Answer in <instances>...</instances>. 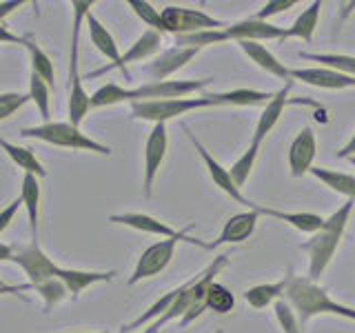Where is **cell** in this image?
<instances>
[{"label": "cell", "mask_w": 355, "mask_h": 333, "mask_svg": "<svg viewBox=\"0 0 355 333\" xmlns=\"http://www.w3.org/2000/svg\"><path fill=\"white\" fill-rule=\"evenodd\" d=\"M284 300L293 307L302 329H306V325L315 316H340V318H347V320L355 322L353 307L340 305L336 300H331L327 289L315 284L313 280H309V278H300V275L288 273V287H286Z\"/></svg>", "instance_id": "1"}, {"label": "cell", "mask_w": 355, "mask_h": 333, "mask_svg": "<svg viewBox=\"0 0 355 333\" xmlns=\"http://www.w3.org/2000/svg\"><path fill=\"white\" fill-rule=\"evenodd\" d=\"M353 207H355V200H347L336 214L324 218L322 229L302 244V249L309 253V280L315 282L320 275H324L327 266L331 264L333 255H336L340 247V240L344 236V229L349 225Z\"/></svg>", "instance_id": "2"}, {"label": "cell", "mask_w": 355, "mask_h": 333, "mask_svg": "<svg viewBox=\"0 0 355 333\" xmlns=\"http://www.w3.org/2000/svg\"><path fill=\"white\" fill-rule=\"evenodd\" d=\"M22 138H33V140H42L53 147H62V149H73V151H94L100 155H111V147L98 142L94 138H89L87 133L80 131V127H73L71 122H42L36 127H25L20 129Z\"/></svg>", "instance_id": "3"}, {"label": "cell", "mask_w": 355, "mask_h": 333, "mask_svg": "<svg viewBox=\"0 0 355 333\" xmlns=\"http://www.w3.org/2000/svg\"><path fill=\"white\" fill-rule=\"evenodd\" d=\"M216 107L211 94H202L198 98H175V100H147V103H131V118L133 120H149L153 125L178 116H184L189 111Z\"/></svg>", "instance_id": "4"}, {"label": "cell", "mask_w": 355, "mask_h": 333, "mask_svg": "<svg viewBox=\"0 0 355 333\" xmlns=\"http://www.w3.org/2000/svg\"><path fill=\"white\" fill-rule=\"evenodd\" d=\"M160 14H162V22H164V31L173 33V36H189V33L227 27L222 20L209 16L207 11H200V9L169 5V7L160 9Z\"/></svg>", "instance_id": "5"}, {"label": "cell", "mask_w": 355, "mask_h": 333, "mask_svg": "<svg viewBox=\"0 0 355 333\" xmlns=\"http://www.w3.org/2000/svg\"><path fill=\"white\" fill-rule=\"evenodd\" d=\"M109 222L129 227V229H136V231H142V233H151V236H160L164 240L173 238V240H180V242L196 244V247H202V249H211L209 242H202V240L189 236V231L193 229V225H189L187 229H173L171 225H166V222H162L158 218L147 216V214H136V211H131V214H114V216H109Z\"/></svg>", "instance_id": "6"}, {"label": "cell", "mask_w": 355, "mask_h": 333, "mask_svg": "<svg viewBox=\"0 0 355 333\" xmlns=\"http://www.w3.org/2000/svg\"><path fill=\"white\" fill-rule=\"evenodd\" d=\"M214 83V78L202 80H162V83H144L129 92V103H147V100H175V98H191L193 94L202 92L205 87Z\"/></svg>", "instance_id": "7"}, {"label": "cell", "mask_w": 355, "mask_h": 333, "mask_svg": "<svg viewBox=\"0 0 355 333\" xmlns=\"http://www.w3.org/2000/svg\"><path fill=\"white\" fill-rule=\"evenodd\" d=\"M178 242H180V240L166 238V240H160V242H155V244H151V247L144 249L140 253L138 262H136V269H133V273L129 278V287L138 284L142 280H147V278H153V275H158L160 271H164L173 260Z\"/></svg>", "instance_id": "8"}, {"label": "cell", "mask_w": 355, "mask_h": 333, "mask_svg": "<svg viewBox=\"0 0 355 333\" xmlns=\"http://www.w3.org/2000/svg\"><path fill=\"white\" fill-rule=\"evenodd\" d=\"M166 149H169V133H166V125L164 122H158L153 125V129L149 131L147 144H144V180H142V191L147 198H151L153 194V182L155 176H158L160 166L164 162Z\"/></svg>", "instance_id": "9"}, {"label": "cell", "mask_w": 355, "mask_h": 333, "mask_svg": "<svg viewBox=\"0 0 355 333\" xmlns=\"http://www.w3.org/2000/svg\"><path fill=\"white\" fill-rule=\"evenodd\" d=\"M11 262H16L22 271L27 273L29 278V284L36 289L40 284H44L47 280H53L55 278V271H58V264H55L47 253H44L40 249V244L38 242H31L29 247L25 249H20L16 255H14V260Z\"/></svg>", "instance_id": "10"}, {"label": "cell", "mask_w": 355, "mask_h": 333, "mask_svg": "<svg viewBox=\"0 0 355 333\" xmlns=\"http://www.w3.org/2000/svg\"><path fill=\"white\" fill-rule=\"evenodd\" d=\"M187 129V127H184ZM187 133H189V140H191V144L196 147V151H198V155L202 158V162H205V166H207V171H209V178H211V182H214L218 189H222L229 198H233L236 200L238 205H244V207H249V209H253V200H249V198H244L242 196V191L236 187V182H233V178H231V173H229V169H225L214 155L209 153V149L205 147L202 142H200L198 138H196V133H191V129H187Z\"/></svg>", "instance_id": "11"}, {"label": "cell", "mask_w": 355, "mask_h": 333, "mask_svg": "<svg viewBox=\"0 0 355 333\" xmlns=\"http://www.w3.org/2000/svg\"><path fill=\"white\" fill-rule=\"evenodd\" d=\"M87 27H89V38H92L94 47H96L100 53H103L107 60H111V65H107V67H103L100 71H96V76H98V74H105V71H109V69H120L122 76H125V80H131V74H129V69H125V65H122V53H120V49H118L116 38L111 36V31H109L94 14H89V16H87Z\"/></svg>", "instance_id": "12"}, {"label": "cell", "mask_w": 355, "mask_h": 333, "mask_svg": "<svg viewBox=\"0 0 355 333\" xmlns=\"http://www.w3.org/2000/svg\"><path fill=\"white\" fill-rule=\"evenodd\" d=\"M200 53V49H189V47H169L162 53H158L155 58L144 67V74L151 78V83H162L169 80V78L191 62L196 56Z\"/></svg>", "instance_id": "13"}, {"label": "cell", "mask_w": 355, "mask_h": 333, "mask_svg": "<svg viewBox=\"0 0 355 333\" xmlns=\"http://www.w3.org/2000/svg\"><path fill=\"white\" fill-rule=\"evenodd\" d=\"M227 38L236 40V42H264V40H286V29L277 27L273 22H264V20H255L247 18L240 22H233V25L225 27Z\"/></svg>", "instance_id": "14"}, {"label": "cell", "mask_w": 355, "mask_h": 333, "mask_svg": "<svg viewBox=\"0 0 355 333\" xmlns=\"http://www.w3.org/2000/svg\"><path fill=\"white\" fill-rule=\"evenodd\" d=\"M315 133L313 129H302L293 138V142L288 144V173L293 178H302L311 169H313V160H315Z\"/></svg>", "instance_id": "15"}, {"label": "cell", "mask_w": 355, "mask_h": 333, "mask_svg": "<svg viewBox=\"0 0 355 333\" xmlns=\"http://www.w3.org/2000/svg\"><path fill=\"white\" fill-rule=\"evenodd\" d=\"M80 56H69V122L73 127H80L85 116L92 111V96L85 92L83 78H80Z\"/></svg>", "instance_id": "16"}, {"label": "cell", "mask_w": 355, "mask_h": 333, "mask_svg": "<svg viewBox=\"0 0 355 333\" xmlns=\"http://www.w3.org/2000/svg\"><path fill=\"white\" fill-rule=\"evenodd\" d=\"M258 218L260 214L255 209H249V211H242V214H236L231 216L222 231L218 233V238L211 244V249H218L220 244H238V242H244L253 236L255 227H258Z\"/></svg>", "instance_id": "17"}, {"label": "cell", "mask_w": 355, "mask_h": 333, "mask_svg": "<svg viewBox=\"0 0 355 333\" xmlns=\"http://www.w3.org/2000/svg\"><path fill=\"white\" fill-rule=\"evenodd\" d=\"M293 80H300L304 85L318 87V89H331V92H340V89L355 87L353 76H344L324 67H306V69H291Z\"/></svg>", "instance_id": "18"}, {"label": "cell", "mask_w": 355, "mask_h": 333, "mask_svg": "<svg viewBox=\"0 0 355 333\" xmlns=\"http://www.w3.org/2000/svg\"><path fill=\"white\" fill-rule=\"evenodd\" d=\"M291 89H293V83H284L280 92H275L273 98L264 105L262 114H260V118H258V125H255L253 140H251V142L260 144V147H262V142H264L266 136H269V133L275 129L277 120H280L282 111H284V107H286V103H288V94H291Z\"/></svg>", "instance_id": "19"}, {"label": "cell", "mask_w": 355, "mask_h": 333, "mask_svg": "<svg viewBox=\"0 0 355 333\" xmlns=\"http://www.w3.org/2000/svg\"><path fill=\"white\" fill-rule=\"evenodd\" d=\"M240 44V49L244 51V56L253 62V65H258L260 69H264L266 74H271L273 78H277V80H284V83H293V78H291V69L277 58V56L271 51V49H266L262 42H238Z\"/></svg>", "instance_id": "20"}, {"label": "cell", "mask_w": 355, "mask_h": 333, "mask_svg": "<svg viewBox=\"0 0 355 333\" xmlns=\"http://www.w3.org/2000/svg\"><path fill=\"white\" fill-rule=\"evenodd\" d=\"M116 271H80V269H67V266H58L55 278H60L64 287L69 289V296L76 300L85 289L98 282H111L114 280Z\"/></svg>", "instance_id": "21"}, {"label": "cell", "mask_w": 355, "mask_h": 333, "mask_svg": "<svg viewBox=\"0 0 355 333\" xmlns=\"http://www.w3.org/2000/svg\"><path fill=\"white\" fill-rule=\"evenodd\" d=\"M253 209L258 211L260 216H269V218H275V220H282L286 225H291L293 229L302 231V233H318L324 225V218L318 216V214H311V211H297V214H286V211H280V209H269V207H262L255 203Z\"/></svg>", "instance_id": "22"}, {"label": "cell", "mask_w": 355, "mask_h": 333, "mask_svg": "<svg viewBox=\"0 0 355 333\" xmlns=\"http://www.w3.org/2000/svg\"><path fill=\"white\" fill-rule=\"evenodd\" d=\"M20 200H22V207L27 209L31 236H33V242H36L38 240V222H40V182H38V176H33V173L22 176Z\"/></svg>", "instance_id": "23"}, {"label": "cell", "mask_w": 355, "mask_h": 333, "mask_svg": "<svg viewBox=\"0 0 355 333\" xmlns=\"http://www.w3.org/2000/svg\"><path fill=\"white\" fill-rule=\"evenodd\" d=\"M286 287H288V275L282 278V280L277 282H269V284H255V287H249L247 291H244V300H247V305L251 309H266L275 305L277 300H282L284 293H286Z\"/></svg>", "instance_id": "24"}, {"label": "cell", "mask_w": 355, "mask_h": 333, "mask_svg": "<svg viewBox=\"0 0 355 333\" xmlns=\"http://www.w3.org/2000/svg\"><path fill=\"white\" fill-rule=\"evenodd\" d=\"M160 47H162V33L147 29L125 53H122V65H125V69H127L131 62H142L147 58H155Z\"/></svg>", "instance_id": "25"}, {"label": "cell", "mask_w": 355, "mask_h": 333, "mask_svg": "<svg viewBox=\"0 0 355 333\" xmlns=\"http://www.w3.org/2000/svg\"><path fill=\"white\" fill-rule=\"evenodd\" d=\"M216 107H255L266 105L273 98V94L258 92V89H231V92L211 94Z\"/></svg>", "instance_id": "26"}, {"label": "cell", "mask_w": 355, "mask_h": 333, "mask_svg": "<svg viewBox=\"0 0 355 333\" xmlns=\"http://www.w3.org/2000/svg\"><path fill=\"white\" fill-rule=\"evenodd\" d=\"M0 149H3L7 155H9V160L14 162L18 169H22L25 173H33V176H38V178H44L47 176V169L42 166V162L36 158V153H33L31 149L27 147H18V144L14 142H9L5 138H0Z\"/></svg>", "instance_id": "27"}, {"label": "cell", "mask_w": 355, "mask_h": 333, "mask_svg": "<svg viewBox=\"0 0 355 333\" xmlns=\"http://www.w3.org/2000/svg\"><path fill=\"white\" fill-rule=\"evenodd\" d=\"M320 9H322V3L315 0V3H311L302 14H300L293 25L286 29V38H300L304 42H311L315 33V27H318V20H320Z\"/></svg>", "instance_id": "28"}, {"label": "cell", "mask_w": 355, "mask_h": 333, "mask_svg": "<svg viewBox=\"0 0 355 333\" xmlns=\"http://www.w3.org/2000/svg\"><path fill=\"white\" fill-rule=\"evenodd\" d=\"M320 182H324V187H329L331 191L347 196L349 200H355V176L342 173V171H333V169H324V166H313L311 169Z\"/></svg>", "instance_id": "29"}, {"label": "cell", "mask_w": 355, "mask_h": 333, "mask_svg": "<svg viewBox=\"0 0 355 333\" xmlns=\"http://www.w3.org/2000/svg\"><path fill=\"white\" fill-rule=\"evenodd\" d=\"M302 60L311 62H320L324 69H333L344 76H353L355 78V56H344V53H309V51H300L297 53Z\"/></svg>", "instance_id": "30"}, {"label": "cell", "mask_w": 355, "mask_h": 333, "mask_svg": "<svg viewBox=\"0 0 355 333\" xmlns=\"http://www.w3.org/2000/svg\"><path fill=\"white\" fill-rule=\"evenodd\" d=\"M22 47L29 51L31 71L36 74V76H40L49 87H53V83H55V69H53V62H51L49 56L38 47V42L33 40L31 36H25V42H22Z\"/></svg>", "instance_id": "31"}, {"label": "cell", "mask_w": 355, "mask_h": 333, "mask_svg": "<svg viewBox=\"0 0 355 333\" xmlns=\"http://www.w3.org/2000/svg\"><path fill=\"white\" fill-rule=\"evenodd\" d=\"M258 155H260V144L251 142L249 147H247V151H244V153L240 155V158L231 164L229 173H231L233 182H236L238 189L247 185V180H249L251 173H253V169H255V162H258Z\"/></svg>", "instance_id": "32"}, {"label": "cell", "mask_w": 355, "mask_h": 333, "mask_svg": "<svg viewBox=\"0 0 355 333\" xmlns=\"http://www.w3.org/2000/svg\"><path fill=\"white\" fill-rule=\"evenodd\" d=\"M29 98L31 103L36 105V109L40 111V116L44 122H51V111H49V105H51V87L42 80L40 76H36L31 71V78H29Z\"/></svg>", "instance_id": "33"}, {"label": "cell", "mask_w": 355, "mask_h": 333, "mask_svg": "<svg viewBox=\"0 0 355 333\" xmlns=\"http://www.w3.org/2000/svg\"><path fill=\"white\" fill-rule=\"evenodd\" d=\"M205 307L216 311V314H220V316H225V314H229V311H233V307H236V296H233L225 284H220L216 280L207 291Z\"/></svg>", "instance_id": "34"}, {"label": "cell", "mask_w": 355, "mask_h": 333, "mask_svg": "<svg viewBox=\"0 0 355 333\" xmlns=\"http://www.w3.org/2000/svg\"><path fill=\"white\" fill-rule=\"evenodd\" d=\"M129 92L131 89H125L116 83L103 85L98 92L92 94V109H100V107H111V105H120V103H129Z\"/></svg>", "instance_id": "35"}, {"label": "cell", "mask_w": 355, "mask_h": 333, "mask_svg": "<svg viewBox=\"0 0 355 333\" xmlns=\"http://www.w3.org/2000/svg\"><path fill=\"white\" fill-rule=\"evenodd\" d=\"M127 5L133 9V14H136L149 29L158 31V33H166L164 31V22H162L160 9H155L151 3H144V0H129Z\"/></svg>", "instance_id": "36"}, {"label": "cell", "mask_w": 355, "mask_h": 333, "mask_svg": "<svg viewBox=\"0 0 355 333\" xmlns=\"http://www.w3.org/2000/svg\"><path fill=\"white\" fill-rule=\"evenodd\" d=\"M36 291L44 300V311H51L55 305H60L62 300L69 296V289L64 287V282L60 280V278H53V280H47L44 284L36 287Z\"/></svg>", "instance_id": "37"}, {"label": "cell", "mask_w": 355, "mask_h": 333, "mask_svg": "<svg viewBox=\"0 0 355 333\" xmlns=\"http://www.w3.org/2000/svg\"><path fill=\"white\" fill-rule=\"evenodd\" d=\"M273 311H275V318L277 322H280L282 327V333H304L302 325H300V320L295 316L293 307L286 302V300H277V302L273 305Z\"/></svg>", "instance_id": "38"}, {"label": "cell", "mask_w": 355, "mask_h": 333, "mask_svg": "<svg viewBox=\"0 0 355 333\" xmlns=\"http://www.w3.org/2000/svg\"><path fill=\"white\" fill-rule=\"evenodd\" d=\"M291 7H295V0H271V3H264L262 9L255 11V16H251V18H255V20H264V22H271L273 16L282 14V11L291 9Z\"/></svg>", "instance_id": "39"}, {"label": "cell", "mask_w": 355, "mask_h": 333, "mask_svg": "<svg viewBox=\"0 0 355 333\" xmlns=\"http://www.w3.org/2000/svg\"><path fill=\"white\" fill-rule=\"evenodd\" d=\"M27 103H31L29 94H7L3 103H0V122L7 120L9 116H14L16 111L22 109Z\"/></svg>", "instance_id": "40"}, {"label": "cell", "mask_w": 355, "mask_h": 333, "mask_svg": "<svg viewBox=\"0 0 355 333\" xmlns=\"http://www.w3.org/2000/svg\"><path fill=\"white\" fill-rule=\"evenodd\" d=\"M22 207V200L20 198H16L14 203H9L5 209H0V233H3L11 222H14V218H16V214H18V209Z\"/></svg>", "instance_id": "41"}, {"label": "cell", "mask_w": 355, "mask_h": 333, "mask_svg": "<svg viewBox=\"0 0 355 333\" xmlns=\"http://www.w3.org/2000/svg\"><path fill=\"white\" fill-rule=\"evenodd\" d=\"M22 5H25V0H3V3H0V22H5V18L14 14Z\"/></svg>", "instance_id": "42"}, {"label": "cell", "mask_w": 355, "mask_h": 333, "mask_svg": "<svg viewBox=\"0 0 355 333\" xmlns=\"http://www.w3.org/2000/svg\"><path fill=\"white\" fill-rule=\"evenodd\" d=\"M0 42L22 44V42H25V38H22V36H16V33H11V31H9V27L5 25V22H0Z\"/></svg>", "instance_id": "43"}, {"label": "cell", "mask_w": 355, "mask_h": 333, "mask_svg": "<svg viewBox=\"0 0 355 333\" xmlns=\"http://www.w3.org/2000/svg\"><path fill=\"white\" fill-rule=\"evenodd\" d=\"M29 289H33L29 282H27V284H3V287H0V296H9V293H25V291H29Z\"/></svg>", "instance_id": "44"}, {"label": "cell", "mask_w": 355, "mask_h": 333, "mask_svg": "<svg viewBox=\"0 0 355 333\" xmlns=\"http://www.w3.org/2000/svg\"><path fill=\"white\" fill-rule=\"evenodd\" d=\"M336 155H338V158H355V133H353L351 140L344 144V147Z\"/></svg>", "instance_id": "45"}, {"label": "cell", "mask_w": 355, "mask_h": 333, "mask_svg": "<svg viewBox=\"0 0 355 333\" xmlns=\"http://www.w3.org/2000/svg\"><path fill=\"white\" fill-rule=\"evenodd\" d=\"M14 247L11 244H5V242H0V262H9V260H14Z\"/></svg>", "instance_id": "46"}, {"label": "cell", "mask_w": 355, "mask_h": 333, "mask_svg": "<svg viewBox=\"0 0 355 333\" xmlns=\"http://www.w3.org/2000/svg\"><path fill=\"white\" fill-rule=\"evenodd\" d=\"M118 333H160L158 329H155L153 325H149V327H144L142 331H129L127 327H120V331Z\"/></svg>", "instance_id": "47"}, {"label": "cell", "mask_w": 355, "mask_h": 333, "mask_svg": "<svg viewBox=\"0 0 355 333\" xmlns=\"http://www.w3.org/2000/svg\"><path fill=\"white\" fill-rule=\"evenodd\" d=\"M80 333H107V331H80Z\"/></svg>", "instance_id": "48"}, {"label": "cell", "mask_w": 355, "mask_h": 333, "mask_svg": "<svg viewBox=\"0 0 355 333\" xmlns=\"http://www.w3.org/2000/svg\"><path fill=\"white\" fill-rule=\"evenodd\" d=\"M5 96H7V94H0V103H3V100H5Z\"/></svg>", "instance_id": "49"}, {"label": "cell", "mask_w": 355, "mask_h": 333, "mask_svg": "<svg viewBox=\"0 0 355 333\" xmlns=\"http://www.w3.org/2000/svg\"><path fill=\"white\" fill-rule=\"evenodd\" d=\"M349 160H351V164H353V166H355V158H349Z\"/></svg>", "instance_id": "50"}, {"label": "cell", "mask_w": 355, "mask_h": 333, "mask_svg": "<svg viewBox=\"0 0 355 333\" xmlns=\"http://www.w3.org/2000/svg\"><path fill=\"white\" fill-rule=\"evenodd\" d=\"M216 333H225V331H220V329H218V331H216Z\"/></svg>", "instance_id": "51"}, {"label": "cell", "mask_w": 355, "mask_h": 333, "mask_svg": "<svg viewBox=\"0 0 355 333\" xmlns=\"http://www.w3.org/2000/svg\"><path fill=\"white\" fill-rule=\"evenodd\" d=\"M3 284H5V282H3V280H0V287H3Z\"/></svg>", "instance_id": "52"}]
</instances>
